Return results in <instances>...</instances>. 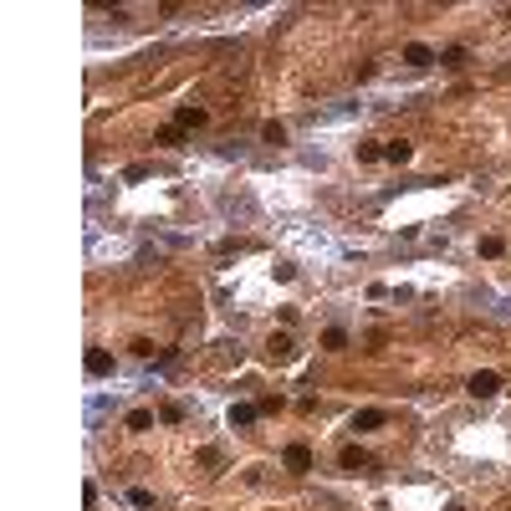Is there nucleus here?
<instances>
[{
  "label": "nucleus",
  "instance_id": "423d86ee",
  "mask_svg": "<svg viewBox=\"0 0 511 511\" xmlns=\"http://www.w3.org/2000/svg\"><path fill=\"white\" fill-rule=\"evenodd\" d=\"M88 373L92 378H108L113 373V353L108 348H88Z\"/></svg>",
  "mask_w": 511,
  "mask_h": 511
},
{
  "label": "nucleus",
  "instance_id": "4468645a",
  "mask_svg": "<svg viewBox=\"0 0 511 511\" xmlns=\"http://www.w3.org/2000/svg\"><path fill=\"white\" fill-rule=\"evenodd\" d=\"M323 348H327V353H343V348H348V332H343V327H327V332H323Z\"/></svg>",
  "mask_w": 511,
  "mask_h": 511
},
{
  "label": "nucleus",
  "instance_id": "f8f14e48",
  "mask_svg": "<svg viewBox=\"0 0 511 511\" xmlns=\"http://www.w3.org/2000/svg\"><path fill=\"white\" fill-rule=\"evenodd\" d=\"M128 430H133V435H148V430H154V414H148V409H133V414H128Z\"/></svg>",
  "mask_w": 511,
  "mask_h": 511
},
{
  "label": "nucleus",
  "instance_id": "20e7f679",
  "mask_svg": "<svg viewBox=\"0 0 511 511\" xmlns=\"http://www.w3.org/2000/svg\"><path fill=\"white\" fill-rule=\"evenodd\" d=\"M430 61H440L430 47H424V41H409V47H404V67H414V72H424L430 67Z\"/></svg>",
  "mask_w": 511,
  "mask_h": 511
},
{
  "label": "nucleus",
  "instance_id": "0eeeda50",
  "mask_svg": "<svg viewBox=\"0 0 511 511\" xmlns=\"http://www.w3.org/2000/svg\"><path fill=\"white\" fill-rule=\"evenodd\" d=\"M256 404H230V430H246V424H256Z\"/></svg>",
  "mask_w": 511,
  "mask_h": 511
},
{
  "label": "nucleus",
  "instance_id": "f03ea898",
  "mask_svg": "<svg viewBox=\"0 0 511 511\" xmlns=\"http://www.w3.org/2000/svg\"><path fill=\"white\" fill-rule=\"evenodd\" d=\"M266 358H271V363H291V358H296V343H291V332H271V343H266Z\"/></svg>",
  "mask_w": 511,
  "mask_h": 511
},
{
  "label": "nucleus",
  "instance_id": "39448f33",
  "mask_svg": "<svg viewBox=\"0 0 511 511\" xmlns=\"http://www.w3.org/2000/svg\"><path fill=\"white\" fill-rule=\"evenodd\" d=\"M383 424H389V414H383V409H358V414H353V430H358V435L383 430Z\"/></svg>",
  "mask_w": 511,
  "mask_h": 511
},
{
  "label": "nucleus",
  "instance_id": "9d476101",
  "mask_svg": "<svg viewBox=\"0 0 511 511\" xmlns=\"http://www.w3.org/2000/svg\"><path fill=\"white\" fill-rule=\"evenodd\" d=\"M383 159H389V164H409V159H414V148L404 143V138H399V143H383Z\"/></svg>",
  "mask_w": 511,
  "mask_h": 511
},
{
  "label": "nucleus",
  "instance_id": "9b49d317",
  "mask_svg": "<svg viewBox=\"0 0 511 511\" xmlns=\"http://www.w3.org/2000/svg\"><path fill=\"white\" fill-rule=\"evenodd\" d=\"M440 61H445L450 72H460L465 61H471V52H465V47H445V52H440Z\"/></svg>",
  "mask_w": 511,
  "mask_h": 511
},
{
  "label": "nucleus",
  "instance_id": "1a4fd4ad",
  "mask_svg": "<svg viewBox=\"0 0 511 511\" xmlns=\"http://www.w3.org/2000/svg\"><path fill=\"white\" fill-rule=\"evenodd\" d=\"M337 465H343V471H353V476H358V471H363V465H368V450H358V445H348V450L337 455Z\"/></svg>",
  "mask_w": 511,
  "mask_h": 511
},
{
  "label": "nucleus",
  "instance_id": "a211bd4d",
  "mask_svg": "<svg viewBox=\"0 0 511 511\" xmlns=\"http://www.w3.org/2000/svg\"><path fill=\"white\" fill-rule=\"evenodd\" d=\"M128 501H133V506H154V491H143V486H133V491H128Z\"/></svg>",
  "mask_w": 511,
  "mask_h": 511
},
{
  "label": "nucleus",
  "instance_id": "dca6fc26",
  "mask_svg": "<svg viewBox=\"0 0 511 511\" xmlns=\"http://www.w3.org/2000/svg\"><path fill=\"white\" fill-rule=\"evenodd\" d=\"M261 138H266V143H287V128H282V123H266Z\"/></svg>",
  "mask_w": 511,
  "mask_h": 511
},
{
  "label": "nucleus",
  "instance_id": "ddd939ff",
  "mask_svg": "<svg viewBox=\"0 0 511 511\" xmlns=\"http://www.w3.org/2000/svg\"><path fill=\"white\" fill-rule=\"evenodd\" d=\"M154 138H159L164 148H179V143H184V128H179V123H169V128H159Z\"/></svg>",
  "mask_w": 511,
  "mask_h": 511
},
{
  "label": "nucleus",
  "instance_id": "6e6552de",
  "mask_svg": "<svg viewBox=\"0 0 511 511\" xmlns=\"http://www.w3.org/2000/svg\"><path fill=\"white\" fill-rule=\"evenodd\" d=\"M205 118H210V113H205V108H195V102H184V108L174 113V123H179V128H205Z\"/></svg>",
  "mask_w": 511,
  "mask_h": 511
},
{
  "label": "nucleus",
  "instance_id": "2eb2a0df",
  "mask_svg": "<svg viewBox=\"0 0 511 511\" xmlns=\"http://www.w3.org/2000/svg\"><path fill=\"white\" fill-rule=\"evenodd\" d=\"M501 251H506V246H501V236H481V256H486V261H496Z\"/></svg>",
  "mask_w": 511,
  "mask_h": 511
},
{
  "label": "nucleus",
  "instance_id": "f257e3e1",
  "mask_svg": "<svg viewBox=\"0 0 511 511\" xmlns=\"http://www.w3.org/2000/svg\"><path fill=\"white\" fill-rule=\"evenodd\" d=\"M282 465H287L291 476H307V471H312V450L296 440V445H287V450H282Z\"/></svg>",
  "mask_w": 511,
  "mask_h": 511
},
{
  "label": "nucleus",
  "instance_id": "7ed1b4c3",
  "mask_svg": "<svg viewBox=\"0 0 511 511\" xmlns=\"http://www.w3.org/2000/svg\"><path fill=\"white\" fill-rule=\"evenodd\" d=\"M471 394H476V399H496V394H501V373H491V368L471 373Z\"/></svg>",
  "mask_w": 511,
  "mask_h": 511
},
{
  "label": "nucleus",
  "instance_id": "6ab92c4d",
  "mask_svg": "<svg viewBox=\"0 0 511 511\" xmlns=\"http://www.w3.org/2000/svg\"><path fill=\"white\" fill-rule=\"evenodd\" d=\"M159 419H164V424H179V419H184V409H179V404H164V414H159Z\"/></svg>",
  "mask_w": 511,
  "mask_h": 511
},
{
  "label": "nucleus",
  "instance_id": "f3484780",
  "mask_svg": "<svg viewBox=\"0 0 511 511\" xmlns=\"http://www.w3.org/2000/svg\"><path fill=\"white\" fill-rule=\"evenodd\" d=\"M358 159L373 164V159H383V148H378V143H358Z\"/></svg>",
  "mask_w": 511,
  "mask_h": 511
}]
</instances>
